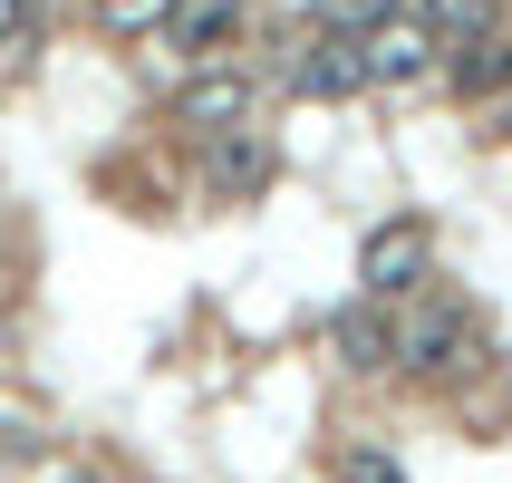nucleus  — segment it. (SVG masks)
<instances>
[{
    "mask_svg": "<svg viewBox=\"0 0 512 483\" xmlns=\"http://www.w3.org/2000/svg\"><path fill=\"white\" fill-rule=\"evenodd\" d=\"M426 271H435V232L426 223H377L368 242H358V290H368V300H416V290H426Z\"/></svg>",
    "mask_w": 512,
    "mask_h": 483,
    "instance_id": "f257e3e1",
    "label": "nucleus"
},
{
    "mask_svg": "<svg viewBox=\"0 0 512 483\" xmlns=\"http://www.w3.org/2000/svg\"><path fill=\"white\" fill-rule=\"evenodd\" d=\"M174 116H184V126H203V136H223V126H252V78H242V68H203V78H184Z\"/></svg>",
    "mask_w": 512,
    "mask_h": 483,
    "instance_id": "f03ea898",
    "label": "nucleus"
},
{
    "mask_svg": "<svg viewBox=\"0 0 512 483\" xmlns=\"http://www.w3.org/2000/svg\"><path fill=\"white\" fill-rule=\"evenodd\" d=\"M455 348H464V310H406L397 319V368L445 377V368H455Z\"/></svg>",
    "mask_w": 512,
    "mask_h": 483,
    "instance_id": "7ed1b4c3",
    "label": "nucleus"
},
{
    "mask_svg": "<svg viewBox=\"0 0 512 483\" xmlns=\"http://www.w3.org/2000/svg\"><path fill=\"white\" fill-rule=\"evenodd\" d=\"M358 87H368V49L348 29H319L310 58H300V97H358Z\"/></svg>",
    "mask_w": 512,
    "mask_h": 483,
    "instance_id": "20e7f679",
    "label": "nucleus"
},
{
    "mask_svg": "<svg viewBox=\"0 0 512 483\" xmlns=\"http://www.w3.org/2000/svg\"><path fill=\"white\" fill-rule=\"evenodd\" d=\"M329 348H339L348 368H387V358H397V319H387V300H348V310L329 319Z\"/></svg>",
    "mask_w": 512,
    "mask_h": 483,
    "instance_id": "39448f33",
    "label": "nucleus"
},
{
    "mask_svg": "<svg viewBox=\"0 0 512 483\" xmlns=\"http://www.w3.org/2000/svg\"><path fill=\"white\" fill-rule=\"evenodd\" d=\"M358 49H368V87H416L426 78V29H406V20H377L368 39H358Z\"/></svg>",
    "mask_w": 512,
    "mask_h": 483,
    "instance_id": "423d86ee",
    "label": "nucleus"
},
{
    "mask_svg": "<svg viewBox=\"0 0 512 483\" xmlns=\"http://www.w3.org/2000/svg\"><path fill=\"white\" fill-rule=\"evenodd\" d=\"M261 184H271L261 126H223V136H213V194H261Z\"/></svg>",
    "mask_w": 512,
    "mask_h": 483,
    "instance_id": "0eeeda50",
    "label": "nucleus"
},
{
    "mask_svg": "<svg viewBox=\"0 0 512 483\" xmlns=\"http://www.w3.org/2000/svg\"><path fill=\"white\" fill-rule=\"evenodd\" d=\"M232 29H242V0H174V10H165V39L194 49V58H213Z\"/></svg>",
    "mask_w": 512,
    "mask_h": 483,
    "instance_id": "6e6552de",
    "label": "nucleus"
},
{
    "mask_svg": "<svg viewBox=\"0 0 512 483\" xmlns=\"http://www.w3.org/2000/svg\"><path fill=\"white\" fill-rule=\"evenodd\" d=\"M455 87H464V97H493V87H512V39H503V29H484V39H455Z\"/></svg>",
    "mask_w": 512,
    "mask_h": 483,
    "instance_id": "1a4fd4ad",
    "label": "nucleus"
},
{
    "mask_svg": "<svg viewBox=\"0 0 512 483\" xmlns=\"http://www.w3.org/2000/svg\"><path fill=\"white\" fill-rule=\"evenodd\" d=\"M503 20V0H426V39L435 49H455V39H484Z\"/></svg>",
    "mask_w": 512,
    "mask_h": 483,
    "instance_id": "9d476101",
    "label": "nucleus"
},
{
    "mask_svg": "<svg viewBox=\"0 0 512 483\" xmlns=\"http://www.w3.org/2000/svg\"><path fill=\"white\" fill-rule=\"evenodd\" d=\"M39 49V0H0V68H29Z\"/></svg>",
    "mask_w": 512,
    "mask_h": 483,
    "instance_id": "9b49d317",
    "label": "nucleus"
},
{
    "mask_svg": "<svg viewBox=\"0 0 512 483\" xmlns=\"http://www.w3.org/2000/svg\"><path fill=\"white\" fill-rule=\"evenodd\" d=\"M406 0H319V29H348V39H368L377 20H397Z\"/></svg>",
    "mask_w": 512,
    "mask_h": 483,
    "instance_id": "f8f14e48",
    "label": "nucleus"
},
{
    "mask_svg": "<svg viewBox=\"0 0 512 483\" xmlns=\"http://www.w3.org/2000/svg\"><path fill=\"white\" fill-rule=\"evenodd\" d=\"M339 483H406V464L387 445H339Z\"/></svg>",
    "mask_w": 512,
    "mask_h": 483,
    "instance_id": "ddd939ff",
    "label": "nucleus"
},
{
    "mask_svg": "<svg viewBox=\"0 0 512 483\" xmlns=\"http://www.w3.org/2000/svg\"><path fill=\"white\" fill-rule=\"evenodd\" d=\"M165 10H174V0H97V20L126 29V39H136V29H165Z\"/></svg>",
    "mask_w": 512,
    "mask_h": 483,
    "instance_id": "4468645a",
    "label": "nucleus"
},
{
    "mask_svg": "<svg viewBox=\"0 0 512 483\" xmlns=\"http://www.w3.org/2000/svg\"><path fill=\"white\" fill-rule=\"evenodd\" d=\"M58 483H97V474H58Z\"/></svg>",
    "mask_w": 512,
    "mask_h": 483,
    "instance_id": "2eb2a0df",
    "label": "nucleus"
}]
</instances>
